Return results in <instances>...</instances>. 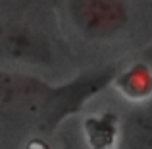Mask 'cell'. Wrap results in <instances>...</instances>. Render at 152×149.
<instances>
[{
  "label": "cell",
  "instance_id": "1",
  "mask_svg": "<svg viewBox=\"0 0 152 149\" xmlns=\"http://www.w3.org/2000/svg\"><path fill=\"white\" fill-rule=\"evenodd\" d=\"M118 74L115 66H104L67 83L52 85L35 76L0 70V114L35 122L39 130L50 134L81 110L89 99L114 83Z\"/></svg>",
  "mask_w": 152,
  "mask_h": 149
},
{
  "label": "cell",
  "instance_id": "2",
  "mask_svg": "<svg viewBox=\"0 0 152 149\" xmlns=\"http://www.w3.org/2000/svg\"><path fill=\"white\" fill-rule=\"evenodd\" d=\"M66 14L79 35L87 39H114L131 23L127 0H67Z\"/></svg>",
  "mask_w": 152,
  "mask_h": 149
},
{
  "label": "cell",
  "instance_id": "3",
  "mask_svg": "<svg viewBox=\"0 0 152 149\" xmlns=\"http://www.w3.org/2000/svg\"><path fill=\"white\" fill-rule=\"evenodd\" d=\"M0 56L10 62L46 64L50 62V47L39 31L21 23H8L0 27Z\"/></svg>",
  "mask_w": 152,
  "mask_h": 149
},
{
  "label": "cell",
  "instance_id": "4",
  "mask_svg": "<svg viewBox=\"0 0 152 149\" xmlns=\"http://www.w3.org/2000/svg\"><path fill=\"white\" fill-rule=\"evenodd\" d=\"M118 145L129 149H152V97L142 101L121 120Z\"/></svg>",
  "mask_w": 152,
  "mask_h": 149
},
{
  "label": "cell",
  "instance_id": "5",
  "mask_svg": "<svg viewBox=\"0 0 152 149\" xmlns=\"http://www.w3.org/2000/svg\"><path fill=\"white\" fill-rule=\"evenodd\" d=\"M114 85L121 91L123 97L142 103L148 97H152V70H150V66L145 62L133 64L125 72L115 76Z\"/></svg>",
  "mask_w": 152,
  "mask_h": 149
},
{
  "label": "cell",
  "instance_id": "6",
  "mask_svg": "<svg viewBox=\"0 0 152 149\" xmlns=\"http://www.w3.org/2000/svg\"><path fill=\"white\" fill-rule=\"evenodd\" d=\"M121 122L114 114H96L85 120V136L91 147H112L119 142Z\"/></svg>",
  "mask_w": 152,
  "mask_h": 149
}]
</instances>
